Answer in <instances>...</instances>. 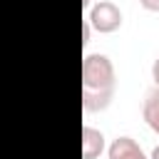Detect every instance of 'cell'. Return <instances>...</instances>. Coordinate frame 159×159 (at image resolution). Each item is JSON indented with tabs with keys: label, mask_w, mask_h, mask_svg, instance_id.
I'll use <instances>...</instances> for the list:
<instances>
[{
	"label": "cell",
	"mask_w": 159,
	"mask_h": 159,
	"mask_svg": "<svg viewBox=\"0 0 159 159\" xmlns=\"http://www.w3.org/2000/svg\"><path fill=\"white\" fill-rule=\"evenodd\" d=\"M117 84V75H114V65L107 55L92 52L84 55L82 60V89H114Z\"/></svg>",
	"instance_id": "cell-1"
},
{
	"label": "cell",
	"mask_w": 159,
	"mask_h": 159,
	"mask_svg": "<svg viewBox=\"0 0 159 159\" xmlns=\"http://www.w3.org/2000/svg\"><path fill=\"white\" fill-rule=\"evenodd\" d=\"M87 20L92 25V30L107 35L122 27V10L112 2V0H99L87 10Z\"/></svg>",
	"instance_id": "cell-2"
},
{
	"label": "cell",
	"mask_w": 159,
	"mask_h": 159,
	"mask_svg": "<svg viewBox=\"0 0 159 159\" xmlns=\"http://www.w3.org/2000/svg\"><path fill=\"white\" fill-rule=\"evenodd\" d=\"M107 157H109V159H149L132 137H117V139L109 144Z\"/></svg>",
	"instance_id": "cell-3"
},
{
	"label": "cell",
	"mask_w": 159,
	"mask_h": 159,
	"mask_svg": "<svg viewBox=\"0 0 159 159\" xmlns=\"http://www.w3.org/2000/svg\"><path fill=\"white\" fill-rule=\"evenodd\" d=\"M104 152V134L89 124L82 127V157L84 159H97Z\"/></svg>",
	"instance_id": "cell-4"
},
{
	"label": "cell",
	"mask_w": 159,
	"mask_h": 159,
	"mask_svg": "<svg viewBox=\"0 0 159 159\" xmlns=\"http://www.w3.org/2000/svg\"><path fill=\"white\" fill-rule=\"evenodd\" d=\"M114 97V89H82V107L84 112H102L109 107Z\"/></svg>",
	"instance_id": "cell-5"
},
{
	"label": "cell",
	"mask_w": 159,
	"mask_h": 159,
	"mask_svg": "<svg viewBox=\"0 0 159 159\" xmlns=\"http://www.w3.org/2000/svg\"><path fill=\"white\" fill-rule=\"evenodd\" d=\"M142 117L149 124V129L154 134H159V89H152L144 97V107H142Z\"/></svg>",
	"instance_id": "cell-6"
},
{
	"label": "cell",
	"mask_w": 159,
	"mask_h": 159,
	"mask_svg": "<svg viewBox=\"0 0 159 159\" xmlns=\"http://www.w3.org/2000/svg\"><path fill=\"white\" fill-rule=\"evenodd\" d=\"M89 37H92V25H89V20L84 17V22H82V45H87Z\"/></svg>",
	"instance_id": "cell-7"
},
{
	"label": "cell",
	"mask_w": 159,
	"mask_h": 159,
	"mask_svg": "<svg viewBox=\"0 0 159 159\" xmlns=\"http://www.w3.org/2000/svg\"><path fill=\"white\" fill-rule=\"evenodd\" d=\"M139 5L149 12H159V0H139Z\"/></svg>",
	"instance_id": "cell-8"
},
{
	"label": "cell",
	"mask_w": 159,
	"mask_h": 159,
	"mask_svg": "<svg viewBox=\"0 0 159 159\" xmlns=\"http://www.w3.org/2000/svg\"><path fill=\"white\" fill-rule=\"evenodd\" d=\"M152 80H154V84H157V89H159V57H157L154 65H152Z\"/></svg>",
	"instance_id": "cell-9"
},
{
	"label": "cell",
	"mask_w": 159,
	"mask_h": 159,
	"mask_svg": "<svg viewBox=\"0 0 159 159\" xmlns=\"http://www.w3.org/2000/svg\"><path fill=\"white\" fill-rule=\"evenodd\" d=\"M149 159H159V144L152 149V157H149Z\"/></svg>",
	"instance_id": "cell-10"
},
{
	"label": "cell",
	"mask_w": 159,
	"mask_h": 159,
	"mask_svg": "<svg viewBox=\"0 0 159 159\" xmlns=\"http://www.w3.org/2000/svg\"><path fill=\"white\" fill-rule=\"evenodd\" d=\"M82 5H84V10H89L92 7V0H82Z\"/></svg>",
	"instance_id": "cell-11"
}]
</instances>
